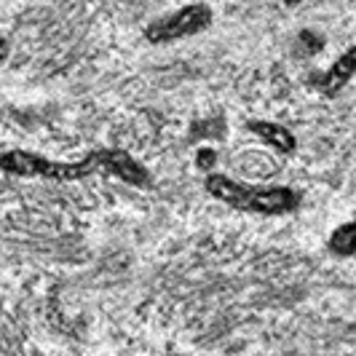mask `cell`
<instances>
[{"label":"cell","mask_w":356,"mask_h":356,"mask_svg":"<svg viewBox=\"0 0 356 356\" xmlns=\"http://www.w3.org/2000/svg\"><path fill=\"white\" fill-rule=\"evenodd\" d=\"M0 169L11 177L22 179H49V182H81L89 177H115L134 185V188H150V172L145 169V163L134 159L131 153H126L121 147H99L91 150L78 161H59L30 153V150H8L0 156Z\"/></svg>","instance_id":"1"},{"label":"cell","mask_w":356,"mask_h":356,"mask_svg":"<svg viewBox=\"0 0 356 356\" xmlns=\"http://www.w3.org/2000/svg\"><path fill=\"white\" fill-rule=\"evenodd\" d=\"M204 191L222 207H231L244 214H260V217H282L300 207V193L295 188L250 185V182L228 177L222 172H214L204 179Z\"/></svg>","instance_id":"2"},{"label":"cell","mask_w":356,"mask_h":356,"mask_svg":"<svg viewBox=\"0 0 356 356\" xmlns=\"http://www.w3.org/2000/svg\"><path fill=\"white\" fill-rule=\"evenodd\" d=\"M209 24H212V8L207 3H191L175 14L153 22L145 30V38L150 43H175V40H185V38L204 33Z\"/></svg>","instance_id":"3"},{"label":"cell","mask_w":356,"mask_h":356,"mask_svg":"<svg viewBox=\"0 0 356 356\" xmlns=\"http://www.w3.org/2000/svg\"><path fill=\"white\" fill-rule=\"evenodd\" d=\"M354 78H356V43L351 49H346V51L340 54L338 59L330 65V70L321 72L316 86H319V91L324 97H335V94H340Z\"/></svg>","instance_id":"4"},{"label":"cell","mask_w":356,"mask_h":356,"mask_svg":"<svg viewBox=\"0 0 356 356\" xmlns=\"http://www.w3.org/2000/svg\"><path fill=\"white\" fill-rule=\"evenodd\" d=\"M247 129H250L260 143L268 145V147L276 150V153H295V147H298L295 131L282 124H276V121H260V118H257V121H250Z\"/></svg>","instance_id":"5"},{"label":"cell","mask_w":356,"mask_h":356,"mask_svg":"<svg viewBox=\"0 0 356 356\" xmlns=\"http://www.w3.org/2000/svg\"><path fill=\"white\" fill-rule=\"evenodd\" d=\"M327 250L338 257H356V220H348L330 233Z\"/></svg>","instance_id":"6"},{"label":"cell","mask_w":356,"mask_h":356,"mask_svg":"<svg viewBox=\"0 0 356 356\" xmlns=\"http://www.w3.org/2000/svg\"><path fill=\"white\" fill-rule=\"evenodd\" d=\"M214 159H217V153H214V150H207V147H204V150H201V153L196 156L198 166H212Z\"/></svg>","instance_id":"7"},{"label":"cell","mask_w":356,"mask_h":356,"mask_svg":"<svg viewBox=\"0 0 356 356\" xmlns=\"http://www.w3.org/2000/svg\"><path fill=\"white\" fill-rule=\"evenodd\" d=\"M8 51H11V46H8V40L6 38H0V65L8 59Z\"/></svg>","instance_id":"8"},{"label":"cell","mask_w":356,"mask_h":356,"mask_svg":"<svg viewBox=\"0 0 356 356\" xmlns=\"http://www.w3.org/2000/svg\"><path fill=\"white\" fill-rule=\"evenodd\" d=\"M289 3H298V0H289Z\"/></svg>","instance_id":"9"}]
</instances>
